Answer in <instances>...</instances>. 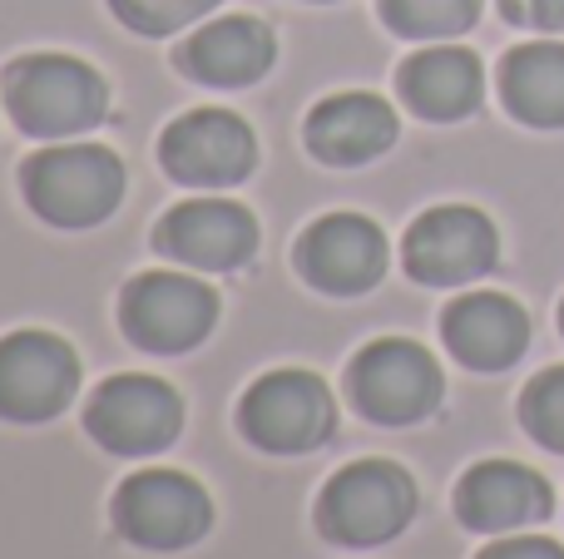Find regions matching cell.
Instances as JSON below:
<instances>
[{"mask_svg":"<svg viewBox=\"0 0 564 559\" xmlns=\"http://www.w3.org/2000/svg\"><path fill=\"white\" fill-rule=\"evenodd\" d=\"M159 158H164V168L178 184L224 188V184H238L253 168L258 144H253V129L238 114H228V109H198V114H184L164 129Z\"/></svg>","mask_w":564,"mask_h":559,"instance_id":"obj_10","label":"cell"},{"mask_svg":"<svg viewBox=\"0 0 564 559\" xmlns=\"http://www.w3.org/2000/svg\"><path fill=\"white\" fill-rule=\"evenodd\" d=\"M416 515V485L401 465L361 461L327 481L317 505V525L337 545H381L406 530Z\"/></svg>","mask_w":564,"mask_h":559,"instance_id":"obj_3","label":"cell"},{"mask_svg":"<svg viewBox=\"0 0 564 559\" xmlns=\"http://www.w3.org/2000/svg\"><path fill=\"white\" fill-rule=\"evenodd\" d=\"M115 525L129 545L184 550L208 530V495L178 471H139L119 485Z\"/></svg>","mask_w":564,"mask_h":559,"instance_id":"obj_8","label":"cell"},{"mask_svg":"<svg viewBox=\"0 0 564 559\" xmlns=\"http://www.w3.org/2000/svg\"><path fill=\"white\" fill-rule=\"evenodd\" d=\"M218 317V297L198 277L184 273H144L119 297V322L129 342L149 352H188L208 337Z\"/></svg>","mask_w":564,"mask_h":559,"instance_id":"obj_4","label":"cell"},{"mask_svg":"<svg viewBox=\"0 0 564 559\" xmlns=\"http://www.w3.org/2000/svg\"><path fill=\"white\" fill-rule=\"evenodd\" d=\"M510 25L520 30H545V35H564V0H500Z\"/></svg>","mask_w":564,"mask_h":559,"instance_id":"obj_23","label":"cell"},{"mask_svg":"<svg viewBox=\"0 0 564 559\" xmlns=\"http://www.w3.org/2000/svg\"><path fill=\"white\" fill-rule=\"evenodd\" d=\"M6 105L35 139H65L99 124L105 79L69 55H25L6 69Z\"/></svg>","mask_w":564,"mask_h":559,"instance_id":"obj_1","label":"cell"},{"mask_svg":"<svg viewBox=\"0 0 564 559\" xmlns=\"http://www.w3.org/2000/svg\"><path fill=\"white\" fill-rule=\"evenodd\" d=\"M347 392L361 416H371L381 426H406L421 421L441 402V372L416 342L391 337V342H371L351 362Z\"/></svg>","mask_w":564,"mask_h":559,"instance_id":"obj_6","label":"cell"},{"mask_svg":"<svg viewBox=\"0 0 564 559\" xmlns=\"http://www.w3.org/2000/svg\"><path fill=\"white\" fill-rule=\"evenodd\" d=\"M480 559H564V545H555V540H506V545H486Z\"/></svg>","mask_w":564,"mask_h":559,"instance_id":"obj_24","label":"cell"},{"mask_svg":"<svg viewBox=\"0 0 564 559\" xmlns=\"http://www.w3.org/2000/svg\"><path fill=\"white\" fill-rule=\"evenodd\" d=\"M381 15L397 35L411 40H446L476 25L480 0H381Z\"/></svg>","mask_w":564,"mask_h":559,"instance_id":"obj_20","label":"cell"},{"mask_svg":"<svg viewBox=\"0 0 564 559\" xmlns=\"http://www.w3.org/2000/svg\"><path fill=\"white\" fill-rule=\"evenodd\" d=\"M456 515L480 535H506L550 515V485L516 461H486L456 485Z\"/></svg>","mask_w":564,"mask_h":559,"instance_id":"obj_15","label":"cell"},{"mask_svg":"<svg viewBox=\"0 0 564 559\" xmlns=\"http://www.w3.org/2000/svg\"><path fill=\"white\" fill-rule=\"evenodd\" d=\"M297 267L312 287L337 297H357L387 273V238L361 213H332L312 223L297 243Z\"/></svg>","mask_w":564,"mask_h":559,"instance_id":"obj_12","label":"cell"},{"mask_svg":"<svg viewBox=\"0 0 564 559\" xmlns=\"http://www.w3.org/2000/svg\"><path fill=\"white\" fill-rule=\"evenodd\" d=\"M124 194V168L99 144L45 149L25 164V198L55 228H95Z\"/></svg>","mask_w":564,"mask_h":559,"instance_id":"obj_2","label":"cell"},{"mask_svg":"<svg viewBox=\"0 0 564 559\" xmlns=\"http://www.w3.org/2000/svg\"><path fill=\"white\" fill-rule=\"evenodd\" d=\"M500 99L520 124L564 129V40H535L506 55Z\"/></svg>","mask_w":564,"mask_h":559,"instance_id":"obj_19","label":"cell"},{"mask_svg":"<svg viewBox=\"0 0 564 559\" xmlns=\"http://www.w3.org/2000/svg\"><path fill=\"white\" fill-rule=\"evenodd\" d=\"M401 99L421 119H466L480 105V59L460 45H431L401 65Z\"/></svg>","mask_w":564,"mask_h":559,"instance_id":"obj_18","label":"cell"},{"mask_svg":"<svg viewBox=\"0 0 564 559\" xmlns=\"http://www.w3.org/2000/svg\"><path fill=\"white\" fill-rule=\"evenodd\" d=\"M159 248L184 267L228 273V267L253 257L258 223L243 204H228V198H194V204H178L174 213H164V223H159Z\"/></svg>","mask_w":564,"mask_h":559,"instance_id":"obj_13","label":"cell"},{"mask_svg":"<svg viewBox=\"0 0 564 559\" xmlns=\"http://www.w3.org/2000/svg\"><path fill=\"white\" fill-rule=\"evenodd\" d=\"M109 6L139 35H174V30L194 25L198 15H208L218 0H109Z\"/></svg>","mask_w":564,"mask_h":559,"instance_id":"obj_22","label":"cell"},{"mask_svg":"<svg viewBox=\"0 0 564 559\" xmlns=\"http://www.w3.org/2000/svg\"><path fill=\"white\" fill-rule=\"evenodd\" d=\"M178 421H184V406L154 376H115V382L99 386L85 412L89 436L115 456L164 451L178 436Z\"/></svg>","mask_w":564,"mask_h":559,"instance_id":"obj_9","label":"cell"},{"mask_svg":"<svg viewBox=\"0 0 564 559\" xmlns=\"http://www.w3.org/2000/svg\"><path fill=\"white\" fill-rule=\"evenodd\" d=\"M178 65L194 79L218 89L253 85L258 75H268L273 65V30L253 15H228L204 25L198 35H188V45L178 50Z\"/></svg>","mask_w":564,"mask_h":559,"instance_id":"obj_16","label":"cell"},{"mask_svg":"<svg viewBox=\"0 0 564 559\" xmlns=\"http://www.w3.org/2000/svg\"><path fill=\"white\" fill-rule=\"evenodd\" d=\"M397 139V114L387 109V99L377 95H332L312 109L307 119V149L322 164H367Z\"/></svg>","mask_w":564,"mask_h":559,"instance_id":"obj_17","label":"cell"},{"mask_svg":"<svg viewBox=\"0 0 564 559\" xmlns=\"http://www.w3.org/2000/svg\"><path fill=\"white\" fill-rule=\"evenodd\" d=\"M79 382L75 352L50 332H15L0 342V416L50 421L69 406Z\"/></svg>","mask_w":564,"mask_h":559,"instance_id":"obj_11","label":"cell"},{"mask_svg":"<svg viewBox=\"0 0 564 559\" xmlns=\"http://www.w3.org/2000/svg\"><path fill=\"white\" fill-rule=\"evenodd\" d=\"M496 253H500L496 223L480 208H466V204L431 208L406 233V273L431 287H456L490 273Z\"/></svg>","mask_w":564,"mask_h":559,"instance_id":"obj_7","label":"cell"},{"mask_svg":"<svg viewBox=\"0 0 564 559\" xmlns=\"http://www.w3.org/2000/svg\"><path fill=\"white\" fill-rule=\"evenodd\" d=\"M446 347L470 366V372H506L520 362L530 342V322L510 297L500 293H470L446 307L441 317Z\"/></svg>","mask_w":564,"mask_h":559,"instance_id":"obj_14","label":"cell"},{"mask_svg":"<svg viewBox=\"0 0 564 559\" xmlns=\"http://www.w3.org/2000/svg\"><path fill=\"white\" fill-rule=\"evenodd\" d=\"M332 396L317 376L307 372H273L243 396L238 406V426L253 446L273 456H297V451H312L332 436Z\"/></svg>","mask_w":564,"mask_h":559,"instance_id":"obj_5","label":"cell"},{"mask_svg":"<svg viewBox=\"0 0 564 559\" xmlns=\"http://www.w3.org/2000/svg\"><path fill=\"white\" fill-rule=\"evenodd\" d=\"M520 421L545 451L564 456V366H550L520 396Z\"/></svg>","mask_w":564,"mask_h":559,"instance_id":"obj_21","label":"cell"},{"mask_svg":"<svg viewBox=\"0 0 564 559\" xmlns=\"http://www.w3.org/2000/svg\"><path fill=\"white\" fill-rule=\"evenodd\" d=\"M560 332H564V307H560Z\"/></svg>","mask_w":564,"mask_h":559,"instance_id":"obj_25","label":"cell"}]
</instances>
